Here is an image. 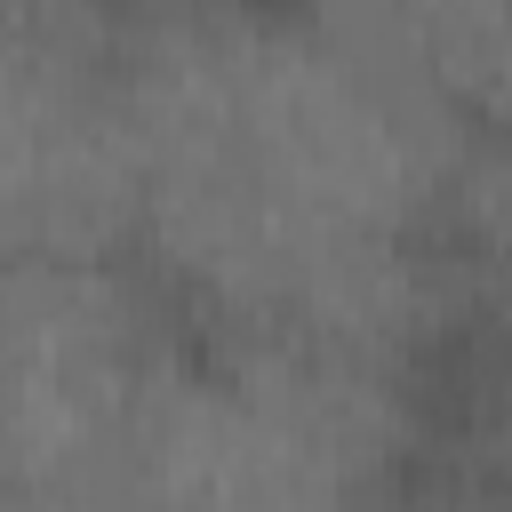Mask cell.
Segmentation results:
<instances>
[{
	"label": "cell",
	"instance_id": "cell-4",
	"mask_svg": "<svg viewBox=\"0 0 512 512\" xmlns=\"http://www.w3.org/2000/svg\"><path fill=\"white\" fill-rule=\"evenodd\" d=\"M112 32L120 0H0V264L136 240Z\"/></svg>",
	"mask_w": 512,
	"mask_h": 512
},
{
	"label": "cell",
	"instance_id": "cell-3",
	"mask_svg": "<svg viewBox=\"0 0 512 512\" xmlns=\"http://www.w3.org/2000/svg\"><path fill=\"white\" fill-rule=\"evenodd\" d=\"M176 336L136 256L0 264V488H112Z\"/></svg>",
	"mask_w": 512,
	"mask_h": 512
},
{
	"label": "cell",
	"instance_id": "cell-8",
	"mask_svg": "<svg viewBox=\"0 0 512 512\" xmlns=\"http://www.w3.org/2000/svg\"><path fill=\"white\" fill-rule=\"evenodd\" d=\"M368 512H504V504H496L456 456H432L424 472H408V480H400L392 496H376Z\"/></svg>",
	"mask_w": 512,
	"mask_h": 512
},
{
	"label": "cell",
	"instance_id": "cell-2",
	"mask_svg": "<svg viewBox=\"0 0 512 512\" xmlns=\"http://www.w3.org/2000/svg\"><path fill=\"white\" fill-rule=\"evenodd\" d=\"M432 456H448L432 384L296 336L184 328L104 496L120 512H368Z\"/></svg>",
	"mask_w": 512,
	"mask_h": 512
},
{
	"label": "cell",
	"instance_id": "cell-1",
	"mask_svg": "<svg viewBox=\"0 0 512 512\" xmlns=\"http://www.w3.org/2000/svg\"><path fill=\"white\" fill-rule=\"evenodd\" d=\"M128 256L200 336H296L448 400L472 360L440 192L464 120L344 8L120 0Z\"/></svg>",
	"mask_w": 512,
	"mask_h": 512
},
{
	"label": "cell",
	"instance_id": "cell-7",
	"mask_svg": "<svg viewBox=\"0 0 512 512\" xmlns=\"http://www.w3.org/2000/svg\"><path fill=\"white\" fill-rule=\"evenodd\" d=\"M448 456L512 512V352H472L448 392Z\"/></svg>",
	"mask_w": 512,
	"mask_h": 512
},
{
	"label": "cell",
	"instance_id": "cell-5",
	"mask_svg": "<svg viewBox=\"0 0 512 512\" xmlns=\"http://www.w3.org/2000/svg\"><path fill=\"white\" fill-rule=\"evenodd\" d=\"M464 128L512 136V0H344Z\"/></svg>",
	"mask_w": 512,
	"mask_h": 512
},
{
	"label": "cell",
	"instance_id": "cell-10",
	"mask_svg": "<svg viewBox=\"0 0 512 512\" xmlns=\"http://www.w3.org/2000/svg\"><path fill=\"white\" fill-rule=\"evenodd\" d=\"M264 8H344V0H264Z\"/></svg>",
	"mask_w": 512,
	"mask_h": 512
},
{
	"label": "cell",
	"instance_id": "cell-9",
	"mask_svg": "<svg viewBox=\"0 0 512 512\" xmlns=\"http://www.w3.org/2000/svg\"><path fill=\"white\" fill-rule=\"evenodd\" d=\"M0 512H120L104 488H0Z\"/></svg>",
	"mask_w": 512,
	"mask_h": 512
},
{
	"label": "cell",
	"instance_id": "cell-6",
	"mask_svg": "<svg viewBox=\"0 0 512 512\" xmlns=\"http://www.w3.org/2000/svg\"><path fill=\"white\" fill-rule=\"evenodd\" d=\"M440 248L464 272L472 352H512V136L464 128L440 192Z\"/></svg>",
	"mask_w": 512,
	"mask_h": 512
}]
</instances>
